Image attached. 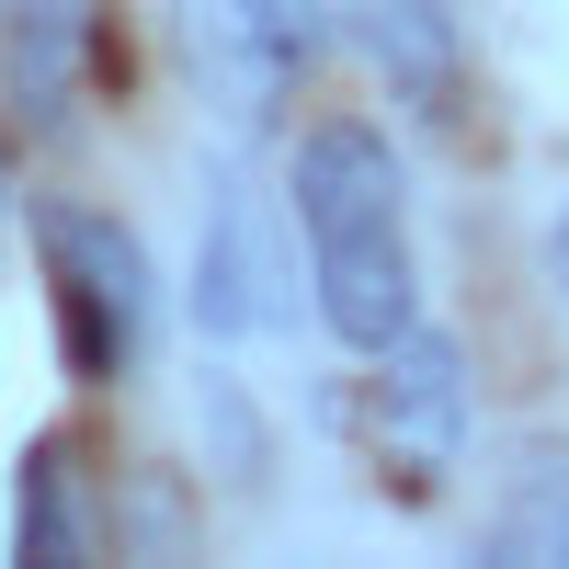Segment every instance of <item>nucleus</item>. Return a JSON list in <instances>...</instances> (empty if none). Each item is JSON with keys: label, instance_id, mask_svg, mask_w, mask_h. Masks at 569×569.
I'll return each instance as SVG.
<instances>
[{"label": "nucleus", "instance_id": "nucleus-1", "mask_svg": "<svg viewBox=\"0 0 569 569\" xmlns=\"http://www.w3.org/2000/svg\"><path fill=\"white\" fill-rule=\"evenodd\" d=\"M284 194H297V228H308V284H319L330 342L388 353L399 330L421 319L410 206H399V160H388V137L353 126V114L308 126V137H297V171H284Z\"/></svg>", "mask_w": 569, "mask_h": 569}, {"label": "nucleus", "instance_id": "nucleus-2", "mask_svg": "<svg viewBox=\"0 0 569 569\" xmlns=\"http://www.w3.org/2000/svg\"><path fill=\"white\" fill-rule=\"evenodd\" d=\"M34 251H46V297H58V353L80 388H114L149 342V251L137 228L103 206H34Z\"/></svg>", "mask_w": 569, "mask_h": 569}, {"label": "nucleus", "instance_id": "nucleus-3", "mask_svg": "<svg viewBox=\"0 0 569 569\" xmlns=\"http://www.w3.org/2000/svg\"><path fill=\"white\" fill-rule=\"evenodd\" d=\"M365 421H376V456L399 467L410 490H433L445 467L467 456V353L445 342V330H399L388 353H376V399H365Z\"/></svg>", "mask_w": 569, "mask_h": 569}, {"label": "nucleus", "instance_id": "nucleus-4", "mask_svg": "<svg viewBox=\"0 0 569 569\" xmlns=\"http://www.w3.org/2000/svg\"><path fill=\"white\" fill-rule=\"evenodd\" d=\"M91 0H0V137H58L80 103Z\"/></svg>", "mask_w": 569, "mask_h": 569}, {"label": "nucleus", "instance_id": "nucleus-5", "mask_svg": "<svg viewBox=\"0 0 569 569\" xmlns=\"http://www.w3.org/2000/svg\"><path fill=\"white\" fill-rule=\"evenodd\" d=\"M365 46L376 69H388V91L410 114L456 126L467 114V34H456V0H365Z\"/></svg>", "mask_w": 569, "mask_h": 569}, {"label": "nucleus", "instance_id": "nucleus-6", "mask_svg": "<svg viewBox=\"0 0 569 569\" xmlns=\"http://www.w3.org/2000/svg\"><path fill=\"white\" fill-rule=\"evenodd\" d=\"M12 558H34V569H80V558H91L69 433H34V445H23V467H12Z\"/></svg>", "mask_w": 569, "mask_h": 569}, {"label": "nucleus", "instance_id": "nucleus-7", "mask_svg": "<svg viewBox=\"0 0 569 569\" xmlns=\"http://www.w3.org/2000/svg\"><path fill=\"white\" fill-rule=\"evenodd\" d=\"M490 558L501 569L569 558V445H525V456H512V479L490 501Z\"/></svg>", "mask_w": 569, "mask_h": 569}, {"label": "nucleus", "instance_id": "nucleus-8", "mask_svg": "<svg viewBox=\"0 0 569 569\" xmlns=\"http://www.w3.org/2000/svg\"><path fill=\"white\" fill-rule=\"evenodd\" d=\"M194 308H206V330H251V319H262V262H251V217H240V194H217V217H206Z\"/></svg>", "mask_w": 569, "mask_h": 569}, {"label": "nucleus", "instance_id": "nucleus-9", "mask_svg": "<svg viewBox=\"0 0 569 569\" xmlns=\"http://www.w3.org/2000/svg\"><path fill=\"white\" fill-rule=\"evenodd\" d=\"M240 46H251V80L262 91L308 80L319 46H330V0H240Z\"/></svg>", "mask_w": 569, "mask_h": 569}, {"label": "nucleus", "instance_id": "nucleus-10", "mask_svg": "<svg viewBox=\"0 0 569 569\" xmlns=\"http://www.w3.org/2000/svg\"><path fill=\"white\" fill-rule=\"evenodd\" d=\"M547 273H558V297H569V206H558V228H547Z\"/></svg>", "mask_w": 569, "mask_h": 569}]
</instances>
